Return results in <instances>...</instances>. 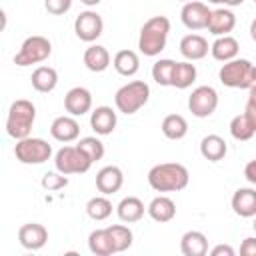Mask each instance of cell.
Instances as JSON below:
<instances>
[{"label":"cell","instance_id":"cell-1","mask_svg":"<svg viewBox=\"0 0 256 256\" xmlns=\"http://www.w3.org/2000/svg\"><path fill=\"white\" fill-rule=\"evenodd\" d=\"M188 168L180 162H162L150 168L148 184L156 192H180L188 186Z\"/></svg>","mask_w":256,"mask_h":256},{"label":"cell","instance_id":"cell-2","mask_svg":"<svg viewBox=\"0 0 256 256\" xmlns=\"http://www.w3.org/2000/svg\"><path fill=\"white\" fill-rule=\"evenodd\" d=\"M168 34H170V20L166 16H152L148 18L142 28H140V36H138V50L144 56H158L168 42Z\"/></svg>","mask_w":256,"mask_h":256},{"label":"cell","instance_id":"cell-3","mask_svg":"<svg viewBox=\"0 0 256 256\" xmlns=\"http://www.w3.org/2000/svg\"><path fill=\"white\" fill-rule=\"evenodd\" d=\"M36 120V106L26 100V98H18L10 104L8 108V116H6V132L10 138L14 140H22L28 138L32 132Z\"/></svg>","mask_w":256,"mask_h":256},{"label":"cell","instance_id":"cell-4","mask_svg":"<svg viewBox=\"0 0 256 256\" xmlns=\"http://www.w3.org/2000/svg\"><path fill=\"white\" fill-rule=\"evenodd\" d=\"M148 98H150V86L144 80H132L116 90L114 104L118 112L130 116V114H136L142 106H146Z\"/></svg>","mask_w":256,"mask_h":256},{"label":"cell","instance_id":"cell-5","mask_svg":"<svg viewBox=\"0 0 256 256\" xmlns=\"http://www.w3.org/2000/svg\"><path fill=\"white\" fill-rule=\"evenodd\" d=\"M252 76H254V64L246 58H234V60H228L222 64L220 72H218V78L224 86L228 88H240V90H248L250 88V82H252Z\"/></svg>","mask_w":256,"mask_h":256},{"label":"cell","instance_id":"cell-6","mask_svg":"<svg viewBox=\"0 0 256 256\" xmlns=\"http://www.w3.org/2000/svg\"><path fill=\"white\" fill-rule=\"evenodd\" d=\"M52 54V44L48 38L40 36V34H34V36H28L20 50L14 54V64L24 68V66H32V64H40L44 60H48V56Z\"/></svg>","mask_w":256,"mask_h":256},{"label":"cell","instance_id":"cell-7","mask_svg":"<svg viewBox=\"0 0 256 256\" xmlns=\"http://www.w3.org/2000/svg\"><path fill=\"white\" fill-rule=\"evenodd\" d=\"M94 162L88 158V154L84 150H80L78 146H62L56 154H54V166L58 172L70 176V174H84L90 170Z\"/></svg>","mask_w":256,"mask_h":256},{"label":"cell","instance_id":"cell-8","mask_svg":"<svg viewBox=\"0 0 256 256\" xmlns=\"http://www.w3.org/2000/svg\"><path fill=\"white\" fill-rule=\"evenodd\" d=\"M14 156L22 164H44L52 156V146L44 138L28 136V138L16 140Z\"/></svg>","mask_w":256,"mask_h":256},{"label":"cell","instance_id":"cell-9","mask_svg":"<svg viewBox=\"0 0 256 256\" xmlns=\"http://www.w3.org/2000/svg\"><path fill=\"white\" fill-rule=\"evenodd\" d=\"M218 108V92L212 86H198L188 96V110L196 118H208Z\"/></svg>","mask_w":256,"mask_h":256},{"label":"cell","instance_id":"cell-10","mask_svg":"<svg viewBox=\"0 0 256 256\" xmlns=\"http://www.w3.org/2000/svg\"><path fill=\"white\" fill-rule=\"evenodd\" d=\"M74 32L82 42H94L104 32V20L94 10H84L74 20Z\"/></svg>","mask_w":256,"mask_h":256},{"label":"cell","instance_id":"cell-11","mask_svg":"<svg viewBox=\"0 0 256 256\" xmlns=\"http://www.w3.org/2000/svg\"><path fill=\"white\" fill-rule=\"evenodd\" d=\"M210 14H212V10L208 8V4L198 2V0H192V2H186L182 6L180 20H182V24L188 30H202V28L208 26Z\"/></svg>","mask_w":256,"mask_h":256},{"label":"cell","instance_id":"cell-12","mask_svg":"<svg viewBox=\"0 0 256 256\" xmlns=\"http://www.w3.org/2000/svg\"><path fill=\"white\" fill-rule=\"evenodd\" d=\"M64 110L70 116H84L92 110V94L84 86H74L64 96Z\"/></svg>","mask_w":256,"mask_h":256},{"label":"cell","instance_id":"cell-13","mask_svg":"<svg viewBox=\"0 0 256 256\" xmlns=\"http://www.w3.org/2000/svg\"><path fill=\"white\" fill-rule=\"evenodd\" d=\"M18 242L26 250H40L48 242V230L38 222H28L18 228Z\"/></svg>","mask_w":256,"mask_h":256},{"label":"cell","instance_id":"cell-14","mask_svg":"<svg viewBox=\"0 0 256 256\" xmlns=\"http://www.w3.org/2000/svg\"><path fill=\"white\" fill-rule=\"evenodd\" d=\"M50 134L54 140L62 142V144H68V142H74L78 136H80V124L76 120V116H58L52 120L50 124Z\"/></svg>","mask_w":256,"mask_h":256},{"label":"cell","instance_id":"cell-15","mask_svg":"<svg viewBox=\"0 0 256 256\" xmlns=\"http://www.w3.org/2000/svg\"><path fill=\"white\" fill-rule=\"evenodd\" d=\"M124 184V174L118 166H104L96 174V188L100 194H116Z\"/></svg>","mask_w":256,"mask_h":256},{"label":"cell","instance_id":"cell-16","mask_svg":"<svg viewBox=\"0 0 256 256\" xmlns=\"http://www.w3.org/2000/svg\"><path fill=\"white\" fill-rule=\"evenodd\" d=\"M116 122H118V116L110 106H96L90 112V126L98 136L112 134L116 128Z\"/></svg>","mask_w":256,"mask_h":256},{"label":"cell","instance_id":"cell-17","mask_svg":"<svg viewBox=\"0 0 256 256\" xmlns=\"http://www.w3.org/2000/svg\"><path fill=\"white\" fill-rule=\"evenodd\" d=\"M232 210L240 218H254L256 216V190L254 188H238L232 194Z\"/></svg>","mask_w":256,"mask_h":256},{"label":"cell","instance_id":"cell-18","mask_svg":"<svg viewBox=\"0 0 256 256\" xmlns=\"http://www.w3.org/2000/svg\"><path fill=\"white\" fill-rule=\"evenodd\" d=\"M236 26V16L230 8H216L212 10L210 14V20H208V32L212 36H226L234 30Z\"/></svg>","mask_w":256,"mask_h":256},{"label":"cell","instance_id":"cell-19","mask_svg":"<svg viewBox=\"0 0 256 256\" xmlns=\"http://www.w3.org/2000/svg\"><path fill=\"white\" fill-rule=\"evenodd\" d=\"M208 40L200 34H186L182 40H180V54L190 60V62H196V60H202L208 56Z\"/></svg>","mask_w":256,"mask_h":256},{"label":"cell","instance_id":"cell-20","mask_svg":"<svg viewBox=\"0 0 256 256\" xmlns=\"http://www.w3.org/2000/svg\"><path fill=\"white\" fill-rule=\"evenodd\" d=\"M180 252L184 256H206L208 254V238L200 230H188L180 238Z\"/></svg>","mask_w":256,"mask_h":256},{"label":"cell","instance_id":"cell-21","mask_svg":"<svg viewBox=\"0 0 256 256\" xmlns=\"http://www.w3.org/2000/svg\"><path fill=\"white\" fill-rule=\"evenodd\" d=\"M238 52H240V42L226 34V36H216V40L212 42L210 46V54L214 60L218 62H228V60H234L238 58Z\"/></svg>","mask_w":256,"mask_h":256},{"label":"cell","instance_id":"cell-22","mask_svg":"<svg viewBox=\"0 0 256 256\" xmlns=\"http://www.w3.org/2000/svg\"><path fill=\"white\" fill-rule=\"evenodd\" d=\"M146 212H148V216H150L154 222L164 224V222L174 220V216H176V204H174L172 198L160 194V196L152 198V202L146 206Z\"/></svg>","mask_w":256,"mask_h":256},{"label":"cell","instance_id":"cell-23","mask_svg":"<svg viewBox=\"0 0 256 256\" xmlns=\"http://www.w3.org/2000/svg\"><path fill=\"white\" fill-rule=\"evenodd\" d=\"M88 250L94 256H112V254H116V246H114V240H112L108 228H96V230L90 232Z\"/></svg>","mask_w":256,"mask_h":256},{"label":"cell","instance_id":"cell-24","mask_svg":"<svg viewBox=\"0 0 256 256\" xmlns=\"http://www.w3.org/2000/svg\"><path fill=\"white\" fill-rule=\"evenodd\" d=\"M144 212H146L144 202H142L138 196H126V198H122V200L118 202V206H116L118 218H120L122 222H126V224H134V222L142 220Z\"/></svg>","mask_w":256,"mask_h":256},{"label":"cell","instance_id":"cell-25","mask_svg":"<svg viewBox=\"0 0 256 256\" xmlns=\"http://www.w3.org/2000/svg\"><path fill=\"white\" fill-rule=\"evenodd\" d=\"M228 152L226 140L218 134H208L200 140V154L208 162H220Z\"/></svg>","mask_w":256,"mask_h":256},{"label":"cell","instance_id":"cell-26","mask_svg":"<svg viewBox=\"0 0 256 256\" xmlns=\"http://www.w3.org/2000/svg\"><path fill=\"white\" fill-rule=\"evenodd\" d=\"M82 60L90 72H104L110 66V52L100 44H92L84 50Z\"/></svg>","mask_w":256,"mask_h":256},{"label":"cell","instance_id":"cell-27","mask_svg":"<svg viewBox=\"0 0 256 256\" xmlns=\"http://www.w3.org/2000/svg\"><path fill=\"white\" fill-rule=\"evenodd\" d=\"M112 66H114V70L120 74V76H134L138 70H140V58H138V54L134 52V50H128V48H124V50H118L116 54H114V58H112Z\"/></svg>","mask_w":256,"mask_h":256},{"label":"cell","instance_id":"cell-28","mask_svg":"<svg viewBox=\"0 0 256 256\" xmlns=\"http://www.w3.org/2000/svg\"><path fill=\"white\" fill-rule=\"evenodd\" d=\"M30 82H32V88H34L36 92L48 94V92H52V90L58 86V72H56L52 66H38V68L32 72Z\"/></svg>","mask_w":256,"mask_h":256},{"label":"cell","instance_id":"cell-29","mask_svg":"<svg viewBox=\"0 0 256 256\" xmlns=\"http://www.w3.org/2000/svg\"><path fill=\"white\" fill-rule=\"evenodd\" d=\"M162 134L168 140H182L188 134V122L182 114H168L162 120Z\"/></svg>","mask_w":256,"mask_h":256},{"label":"cell","instance_id":"cell-30","mask_svg":"<svg viewBox=\"0 0 256 256\" xmlns=\"http://www.w3.org/2000/svg\"><path fill=\"white\" fill-rule=\"evenodd\" d=\"M196 66L190 62V60H182V62H176L174 66V74H172V86L178 88V90H184V88H190L196 80Z\"/></svg>","mask_w":256,"mask_h":256},{"label":"cell","instance_id":"cell-31","mask_svg":"<svg viewBox=\"0 0 256 256\" xmlns=\"http://www.w3.org/2000/svg\"><path fill=\"white\" fill-rule=\"evenodd\" d=\"M112 210H114V206H112V202L106 198V194L94 196V198H90V200L86 202V214H88L92 220H96V222L106 220V218L112 214Z\"/></svg>","mask_w":256,"mask_h":256},{"label":"cell","instance_id":"cell-32","mask_svg":"<svg viewBox=\"0 0 256 256\" xmlns=\"http://www.w3.org/2000/svg\"><path fill=\"white\" fill-rule=\"evenodd\" d=\"M176 62L170 58H160L152 66V80L158 86H172V74H174Z\"/></svg>","mask_w":256,"mask_h":256},{"label":"cell","instance_id":"cell-33","mask_svg":"<svg viewBox=\"0 0 256 256\" xmlns=\"http://www.w3.org/2000/svg\"><path fill=\"white\" fill-rule=\"evenodd\" d=\"M230 134H232L234 140L244 142V140H250V138L256 134V128L252 126V122H250V120L246 118V114L242 112V114H238V116H234V118L230 120Z\"/></svg>","mask_w":256,"mask_h":256},{"label":"cell","instance_id":"cell-34","mask_svg":"<svg viewBox=\"0 0 256 256\" xmlns=\"http://www.w3.org/2000/svg\"><path fill=\"white\" fill-rule=\"evenodd\" d=\"M108 232H110V236H112V240H114L116 252L128 250V248L132 246V242H134V234H132V230L126 226V222H124V224H112V226H108Z\"/></svg>","mask_w":256,"mask_h":256},{"label":"cell","instance_id":"cell-35","mask_svg":"<svg viewBox=\"0 0 256 256\" xmlns=\"http://www.w3.org/2000/svg\"><path fill=\"white\" fill-rule=\"evenodd\" d=\"M76 146H78L80 150H84L92 162H98V160H102V156H104V144H102V140L96 138V136H84V138L78 140Z\"/></svg>","mask_w":256,"mask_h":256},{"label":"cell","instance_id":"cell-36","mask_svg":"<svg viewBox=\"0 0 256 256\" xmlns=\"http://www.w3.org/2000/svg\"><path fill=\"white\" fill-rule=\"evenodd\" d=\"M40 184H42L44 190L56 192V190H62V188L68 186V176L62 174V172H58V170H54V172H46V174L42 176V182H40Z\"/></svg>","mask_w":256,"mask_h":256},{"label":"cell","instance_id":"cell-37","mask_svg":"<svg viewBox=\"0 0 256 256\" xmlns=\"http://www.w3.org/2000/svg\"><path fill=\"white\" fill-rule=\"evenodd\" d=\"M44 8L52 16H62L72 8V0H44Z\"/></svg>","mask_w":256,"mask_h":256},{"label":"cell","instance_id":"cell-38","mask_svg":"<svg viewBox=\"0 0 256 256\" xmlns=\"http://www.w3.org/2000/svg\"><path fill=\"white\" fill-rule=\"evenodd\" d=\"M240 254L242 256H256V236H248L240 244Z\"/></svg>","mask_w":256,"mask_h":256},{"label":"cell","instance_id":"cell-39","mask_svg":"<svg viewBox=\"0 0 256 256\" xmlns=\"http://www.w3.org/2000/svg\"><path fill=\"white\" fill-rule=\"evenodd\" d=\"M234 254H236V250L230 244H216L210 250V256H234Z\"/></svg>","mask_w":256,"mask_h":256},{"label":"cell","instance_id":"cell-40","mask_svg":"<svg viewBox=\"0 0 256 256\" xmlns=\"http://www.w3.org/2000/svg\"><path fill=\"white\" fill-rule=\"evenodd\" d=\"M244 114H246V118L252 122V126L256 128V100H246V106H244Z\"/></svg>","mask_w":256,"mask_h":256},{"label":"cell","instance_id":"cell-41","mask_svg":"<svg viewBox=\"0 0 256 256\" xmlns=\"http://www.w3.org/2000/svg\"><path fill=\"white\" fill-rule=\"evenodd\" d=\"M244 176H246V180H248L250 184H256V158L250 160V162L244 166Z\"/></svg>","mask_w":256,"mask_h":256},{"label":"cell","instance_id":"cell-42","mask_svg":"<svg viewBox=\"0 0 256 256\" xmlns=\"http://www.w3.org/2000/svg\"><path fill=\"white\" fill-rule=\"evenodd\" d=\"M248 98L256 100V66H254V76H252V82H250V88H248Z\"/></svg>","mask_w":256,"mask_h":256},{"label":"cell","instance_id":"cell-43","mask_svg":"<svg viewBox=\"0 0 256 256\" xmlns=\"http://www.w3.org/2000/svg\"><path fill=\"white\" fill-rule=\"evenodd\" d=\"M250 38L256 42V18L250 22Z\"/></svg>","mask_w":256,"mask_h":256},{"label":"cell","instance_id":"cell-44","mask_svg":"<svg viewBox=\"0 0 256 256\" xmlns=\"http://www.w3.org/2000/svg\"><path fill=\"white\" fill-rule=\"evenodd\" d=\"M80 2H82L84 6H88V8H92V6H98L102 0H80Z\"/></svg>","mask_w":256,"mask_h":256},{"label":"cell","instance_id":"cell-45","mask_svg":"<svg viewBox=\"0 0 256 256\" xmlns=\"http://www.w3.org/2000/svg\"><path fill=\"white\" fill-rule=\"evenodd\" d=\"M244 4V0H226V6H230V8H234V6H242Z\"/></svg>","mask_w":256,"mask_h":256},{"label":"cell","instance_id":"cell-46","mask_svg":"<svg viewBox=\"0 0 256 256\" xmlns=\"http://www.w3.org/2000/svg\"><path fill=\"white\" fill-rule=\"evenodd\" d=\"M210 4H226V0H208Z\"/></svg>","mask_w":256,"mask_h":256},{"label":"cell","instance_id":"cell-47","mask_svg":"<svg viewBox=\"0 0 256 256\" xmlns=\"http://www.w3.org/2000/svg\"><path fill=\"white\" fill-rule=\"evenodd\" d=\"M252 226H254V232H256V216H254V224Z\"/></svg>","mask_w":256,"mask_h":256},{"label":"cell","instance_id":"cell-48","mask_svg":"<svg viewBox=\"0 0 256 256\" xmlns=\"http://www.w3.org/2000/svg\"><path fill=\"white\" fill-rule=\"evenodd\" d=\"M178 2H184L186 4V2H192V0H178Z\"/></svg>","mask_w":256,"mask_h":256},{"label":"cell","instance_id":"cell-49","mask_svg":"<svg viewBox=\"0 0 256 256\" xmlns=\"http://www.w3.org/2000/svg\"><path fill=\"white\" fill-rule=\"evenodd\" d=\"M254 4H256V0H254Z\"/></svg>","mask_w":256,"mask_h":256}]
</instances>
